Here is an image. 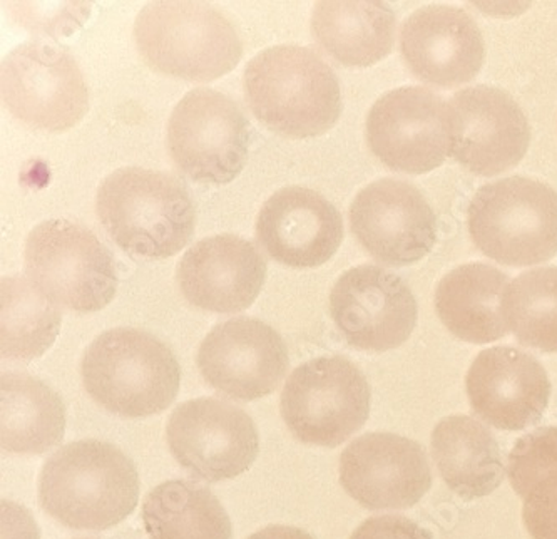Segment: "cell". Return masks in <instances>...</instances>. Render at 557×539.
<instances>
[{
	"label": "cell",
	"instance_id": "cell-4",
	"mask_svg": "<svg viewBox=\"0 0 557 539\" xmlns=\"http://www.w3.org/2000/svg\"><path fill=\"white\" fill-rule=\"evenodd\" d=\"M84 388L99 406L129 419L173 404L182 369L171 348L145 330L120 327L96 336L81 364Z\"/></svg>",
	"mask_w": 557,
	"mask_h": 539
},
{
	"label": "cell",
	"instance_id": "cell-5",
	"mask_svg": "<svg viewBox=\"0 0 557 539\" xmlns=\"http://www.w3.org/2000/svg\"><path fill=\"white\" fill-rule=\"evenodd\" d=\"M135 40L152 70L196 83L225 76L243 56L235 26L203 2H151L136 19Z\"/></svg>",
	"mask_w": 557,
	"mask_h": 539
},
{
	"label": "cell",
	"instance_id": "cell-9",
	"mask_svg": "<svg viewBox=\"0 0 557 539\" xmlns=\"http://www.w3.org/2000/svg\"><path fill=\"white\" fill-rule=\"evenodd\" d=\"M251 126L228 96L193 89L171 112L168 149L193 182L228 185L242 173L250 151Z\"/></svg>",
	"mask_w": 557,
	"mask_h": 539
},
{
	"label": "cell",
	"instance_id": "cell-14",
	"mask_svg": "<svg viewBox=\"0 0 557 539\" xmlns=\"http://www.w3.org/2000/svg\"><path fill=\"white\" fill-rule=\"evenodd\" d=\"M288 348L269 323L235 317L218 323L198 352V369L211 388L250 402L276 391L288 372Z\"/></svg>",
	"mask_w": 557,
	"mask_h": 539
},
{
	"label": "cell",
	"instance_id": "cell-31",
	"mask_svg": "<svg viewBox=\"0 0 557 539\" xmlns=\"http://www.w3.org/2000/svg\"><path fill=\"white\" fill-rule=\"evenodd\" d=\"M350 539H434V536L404 516H375L355 529Z\"/></svg>",
	"mask_w": 557,
	"mask_h": 539
},
{
	"label": "cell",
	"instance_id": "cell-13",
	"mask_svg": "<svg viewBox=\"0 0 557 539\" xmlns=\"http://www.w3.org/2000/svg\"><path fill=\"white\" fill-rule=\"evenodd\" d=\"M417 301L406 280L379 265L342 273L330 294V316L348 345L387 352L409 341L417 323Z\"/></svg>",
	"mask_w": 557,
	"mask_h": 539
},
{
	"label": "cell",
	"instance_id": "cell-24",
	"mask_svg": "<svg viewBox=\"0 0 557 539\" xmlns=\"http://www.w3.org/2000/svg\"><path fill=\"white\" fill-rule=\"evenodd\" d=\"M432 456L445 485L463 500L488 497L503 482L499 444L472 417L442 419L432 432Z\"/></svg>",
	"mask_w": 557,
	"mask_h": 539
},
{
	"label": "cell",
	"instance_id": "cell-21",
	"mask_svg": "<svg viewBox=\"0 0 557 539\" xmlns=\"http://www.w3.org/2000/svg\"><path fill=\"white\" fill-rule=\"evenodd\" d=\"M257 238L278 264L315 268L337 254L344 220L325 196L304 186H288L264 201L257 218Z\"/></svg>",
	"mask_w": 557,
	"mask_h": 539
},
{
	"label": "cell",
	"instance_id": "cell-7",
	"mask_svg": "<svg viewBox=\"0 0 557 539\" xmlns=\"http://www.w3.org/2000/svg\"><path fill=\"white\" fill-rule=\"evenodd\" d=\"M27 280L49 301L70 310H102L117 289L116 264L108 246L83 224L48 220L26 240Z\"/></svg>",
	"mask_w": 557,
	"mask_h": 539
},
{
	"label": "cell",
	"instance_id": "cell-3",
	"mask_svg": "<svg viewBox=\"0 0 557 539\" xmlns=\"http://www.w3.org/2000/svg\"><path fill=\"white\" fill-rule=\"evenodd\" d=\"M96 211L120 248L151 260L182 252L196 229L188 186L173 174L145 168H121L109 174L99 186Z\"/></svg>",
	"mask_w": 557,
	"mask_h": 539
},
{
	"label": "cell",
	"instance_id": "cell-1",
	"mask_svg": "<svg viewBox=\"0 0 557 539\" xmlns=\"http://www.w3.org/2000/svg\"><path fill=\"white\" fill-rule=\"evenodd\" d=\"M135 463L98 439L71 442L42 466L39 503L55 522L77 531H104L138 506Z\"/></svg>",
	"mask_w": 557,
	"mask_h": 539
},
{
	"label": "cell",
	"instance_id": "cell-16",
	"mask_svg": "<svg viewBox=\"0 0 557 539\" xmlns=\"http://www.w3.org/2000/svg\"><path fill=\"white\" fill-rule=\"evenodd\" d=\"M453 156L478 176H496L521 163L531 142L528 118L497 87H467L449 101Z\"/></svg>",
	"mask_w": 557,
	"mask_h": 539
},
{
	"label": "cell",
	"instance_id": "cell-10",
	"mask_svg": "<svg viewBox=\"0 0 557 539\" xmlns=\"http://www.w3.org/2000/svg\"><path fill=\"white\" fill-rule=\"evenodd\" d=\"M0 86L5 108L36 130H70L89 108V91L76 59L42 40L21 44L5 56Z\"/></svg>",
	"mask_w": 557,
	"mask_h": 539
},
{
	"label": "cell",
	"instance_id": "cell-6",
	"mask_svg": "<svg viewBox=\"0 0 557 539\" xmlns=\"http://www.w3.org/2000/svg\"><path fill=\"white\" fill-rule=\"evenodd\" d=\"M467 220L479 250L507 267L544 264L557 254V193L537 180L510 176L482 186Z\"/></svg>",
	"mask_w": 557,
	"mask_h": 539
},
{
	"label": "cell",
	"instance_id": "cell-27",
	"mask_svg": "<svg viewBox=\"0 0 557 539\" xmlns=\"http://www.w3.org/2000/svg\"><path fill=\"white\" fill-rule=\"evenodd\" d=\"M0 295L2 358L30 363L54 344L62 322L59 305L49 301L24 277L2 279Z\"/></svg>",
	"mask_w": 557,
	"mask_h": 539
},
{
	"label": "cell",
	"instance_id": "cell-2",
	"mask_svg": "<svg viewBox=\"0 0 557 539\" xmlns=\"http://www.w3.org/2000/svg\"><path fill=\"white\" fill-rule=\"evenodd\" d=\"M257 120L286 138H315L337 123L342 91L337 74L319 52L283 44L255 56L243 77Z\"/></svg>",
	"mask_w": 557,
	"mask_h": 539
},
{
	"label": "cell",
	"instance_id": "cell-12",
	"mask_svg": "<svg viewBox=\"0 0 557 539\" xmlns=\"http://www.w3.org/2000/svg\"><path fill=\"white\" fill-rule=\"evenodd\" d=\"M168 445L180 466L207 482L238 478L260 451L257 426L245 411L221 399L183 402L168 420Z\"/></svg>",
	"mask_w": 557,
	"mask_h": 539
},
{
	"label": "cell",
	"instance_id": "cell-30",
	"mask_svg": "<svg viewBox=\"0 0 557 539\" xmlns=\"http://www.w3.org/2000/svg\"><path fill=\"white\" fill-rule=\"evenodd\" d=\"M522 519L532 539H557V481L525 498Z\"/></svg>",
	"mask_w": 557,
	"mask_h": 539
},
{
	"label": "cell",
	"instance_id": "cell-8",
	"mask_svg": "<svg viewBox=\"0 0 557 539\" xmlns=\"http://www.w3.org/2000/svg\"><path fill=\"white\" fill-rule=\"evenodd\" d=\"M369 380L341 355L311 358L292 372L282 392V417L304 444L337 448L363 428L370 414Z\"/></svg>",
	"mask_w": 557,
	"mask_h": 539
},
{
	"label": "cell",
	"instance_id": "cell-20",
	"mask_svg": "<svg viewBox=\"0 0 557 539\" xmlns=\"http://www.w3.org/2000/svg\"><path fill=\"white\" fill-rule=\"evenodd\" d=\"M400 52L417 79L450 89L478 76L485 44L478 22L466 11L429 5L404 22Z\"/></svg>",
	"mask_w": 557,
	"mask_h": 539
},
{
	"label": "cell",
	"instance_id": "cell-18",
	"mask_svg": "<svg viewBox=\"0 0 557 539\" xmlns=\"http://www.w3.org/2000/svg\"><path fill=\"white\" fill-rule=\"evenodd\" d=\"M267 270V260L253 242L225 233L196 242L177 264L176 282L195 307L238 314L257 301Z\"/></svg>",
	"mask_w": 557,
	"mask_h": 539
},
{
	"label": "cell",
	"instance_id": "cell-29",
	"mask_svg": "<svg viewBox=\"0 0 557 539\" xmlns=\"http://www.w3.org/2000/svg\"><path fill=\"white\" fill-rule=\"evenodd\" d=\"M507 476L522 500L557 481V428H541L519 439L509 454Z\"/></svg>",
	"mask_w": 557,
	"mask_h": 539
},
{
	"label": "cell",
	"instance_id": "cell-32",
	"mask_svg": "<svg viewBox=\"0 0 557 539\" xmlns=\"http://www.w3.org/2000/svg\"><path fill=\"white\" fill-rule=\"evenodd\" d=\"M247 539H315L305 529L294 528V526H269L248 536Z\"/></svg>",
	"mask_w": 557,
	"mask_h": 539
},
{
	"label": "cell",
	"instance_id": "cell-33",
	"mask_svg": "<svg viewBox=\"0 0 557 539\" xmlns=\"http://www.w3.org/2000/svg\"><path fill=\"white\" fill-rule=\"evenodd\" d=\"M77 539H95V538H77Z\"/></svg>",
	"mask_w": 557,
	"mask_h": 539
},
{
	"label": "cell",
	"instance_id": "cell-11",
	"mask_svg": "<svg viewBox=\"0 0 557 539\" xmlns=\"http://www.w3.org/2000/svg\"><path fill=\"white\" fill-rule=\"evenodd\" d=\"M366 134L385 167L397 173H429L453 152L449 102L428 87H398L372 106Z\"/></svg>",
	"mask_w": 557,
	"mask_h": 539
},
{
	"label": "cell",
	"instance_id": "cell-26",
	"mask_svg": "<svg viewBox=\"0 0 557 539\" xmlns=\"http://www.w3.org/2000/svg\"><path fill=\"white\" fill-rule=\"evenodd\" d=\"M149 539H233L232 522L210 489L198 482L156 486L143 503Z\"/></svg>",
	"mask_w": 557,
	"mask_h": 539
},
{
	"label": "cell",
	"instance_id": "cell-22",
	"mask_svg": "<svg viewBox=\"0 0 557 539\" xmlns=\"http://www.w3.org/2000/svg\"><path fill=\"white\" fill-rule=\"evenodd\" d=\"M509 277L485 264H467L447 273L435 290V310L449 332L471 344L496 342L509 332L504 295Z\"/></svg>",
	"mask_w": 557,
	"mask_h": 539
},
{
	"label": "cell",
	"instance_id": "cell-15",
	"mask_svg": "<svg viewBox=\"0 0 557 539\" xmlns=\"http://www.w3.org/2000/svg\"><path fill=\"white\" fill-rule=\"evenodd\" d=\"M350 226L360 245L388 267L422 260L437 242V217L425 196L394 177L360 189L351 201Z\"/></svg>",
	"mask_w": 557,
	"mask_h": 539
},
{
	"label": "cell",
	"instance_id": "cell-25",
	"mask_svg": "<svg viewBox=\"0 0 557 539\" xmlns=\"http://www.w3.org/2000/svg\"><path fill=\"white\" fill-rule=\"evenodd\" d=\"M0 413L4 453H48L64 438L65 407L61 395L29 373H2Z\"/></svg>",
	"mask_w": 557,
	"mask_h": 539
},
{
	"label": "cell",
	"instance_id": "cell-19",
	"mask_svg": "<svg viewBox=\"0 0 557 539\" xmlns=\"http://www.w3.org/2000/svg\"><path fill=\"white\" fill-rule=\"evenodd\" d=\"M472 411L500 431H522L543 419L550 397L546 369L516 347H491L472 363L466 379Z\"/></svg>",
	"mask_w": 557,
	"mask_h": 539
},
{
	"label": "cell",
	"instance_id": "cell-28",
	"mask_svg": "<svg viewBox=\"0 0 557 539\" xmlns=\"http://www.w3.org/2000/svg\"><path fill=\"white\" fill-rule=\"evenodd\" d=\"M504 316L522 345L557 352V267L521 273L507 286Z\"/></svg>",
	"mask_w": 557,
	"mask_h": 539
},
{
	"label": "cell",
	"instance_id": "cell-17",
	"mask_svg": "<svg viewBox=\"0 0 557 539\" xmlns=\"http://www.w3.org/2000/svg\"><path fill=\"white\" fill-rule=\"evenodd\" d=\"M341 485L367 510H407L431 489V464L419 442L372 432L355 439L342 453Z\"/></svg>",
	"mask_w": 557,
	"mask_h": 539
},
{
	"label": "cell",
	"instance_id": "cell-23",
	"mask_svg": "<svg viewBox=\"0 0 557 539\" xmlns=\"http://www.w3.org/2000/svg\"><path fill=\"white\" fill-rule=\"evenodd\" d=\"M397 19L376 0H322L311 15V33L341 64L369 68L394 48Z\"/></svg>",
	"mask_w": 557,
	"mask_h": 539
}]
</instances>
